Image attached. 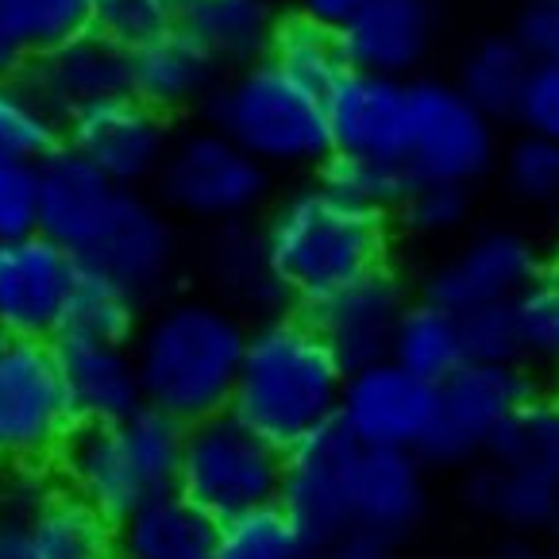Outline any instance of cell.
<instances>
[{"label":"cell","instance_id":"obj_39","mask_svg":"<svg viewBox=\"0 0 559 559\" xmlns=\"http://www.w3.org/2000/svg\"><path fill=\"white\" fill-rule=\"evenodd\" d=\"M402 224L420 239H448L471 221V186L455 181H417L397 209Z\"/></svg>","mask_w":559,"mask_h":559},{"label":"cell","instance_id":"obj_48","mask_svg":"<svg viewBox=\"0 0 559 559\" xmlns=\"http://www.w3.org/2000/svg\"><path fill=\"white\" fill-rule=\"evenodd\" d=\"M0 559H39L27 540L24 521L4 518V513H0Z\"/></svg>","mask_w":559,"mask_h":559},{"label":"cell","instance_id":"obj_34","mask_svg":"<svg viewBox=\"0 0 559 559\" xmlns=\"http://www.w3.org/2000/svg\"><path fill=\"white\" fill-rule=\"evenodd\" d=\"M266 58H274L289 78H297V82L309 85V90H317V93L332 90V85L347 74V58H344V47H340V32L301 16V12L289 20H278Z\"/></svg>","mask_w":559,"mask_h":559},{"label":"cell","instance_id":"obj_13","mask_svg":"<svg viewBox=\"0 0 559 559\" xmlns=\"http://www.w3.org/2000/svg\"><path fill=\"white\" fill-rule=\"evenodd\" d=\"M437 417V386L394 359L347 370L336 420L362 448L420 452Z\"/></svg>","mask_w":559,"mask_h":559},{"label":"cell","instance_id":"obj_25","mask_svg":"<svg viewBox=\"0 0 559 559\" xmlns=\"http://www.w3.org/2000/svg\"><path fill=\"white\" fill-rule=\"evenodd\" d=\"M221 62L178 27L151 35L132 47V97L158 108L163 116L205 108L221 85Z\"/></svg>","mask_w":559,"mask_h":559},{"label":"cell","instance_id":"obj_46","mask_svg":"<svg viewBox=\"0 0 559 559\" xmlns=\"http://www.w3.org/2000/svg\"><path fill=\"white\" fill-rule=\"evenodd\" d=\"M313 559H397V544L386 540L379 533H367V528H347L336 540L321 544L313 551Z\"/></svg>","mask_w":559,"mask_h":559},{"label":"cell","instance_id":"obj_22","mask_svg":"<svg viewBox=\"0 0 559 559\" xmlns=\"http://www.w3.org/2000/svg\"><path fill=\"white\" fill-rule=\"evenodd\" d=\"M55 352L78 428L116 425V420L132 417L135 409L147 405L143 402V382L132 344L58 336Z\"/></svg>","mask_w":559,"mask_h":559},{"label":"cell","instance_id":"obj_6","mask_svg":"<svg viewBox=\"0 0 559 559\" xmlns=\"http://www.w3.org/2000/svg\"><path fill=\"white\" fill-rule=\"evenodd\" d=\"M282 448L228 409L186 425L174 490L224 525L239 513L274 506L282 493Z\"/></svg>","mask_w":559,"mask_h":559},{"label":"cell","instance_id":"obj_16","mask_svg":"<svg viewBox=\"0 0 559 559\" xmlns=\"http://www.w3.org/2000/svg\"><path fill=\"white\" fill-rule=\"evenodd\" d=\"M82 263L43 231L0 243V332L55 340Z\"/></svg>","mask_w":559,"mask_h":559},{"label":"cell","instance_id":"obj_37","mask_svg":"<svg viewBox=\"0 0 559 559\" xmlns=\"http://www.w3.org/2000/svg\"><path fill=\"white\" fill-rule=\"evenodd\" d=\"M313 544L278 502L224 521L216 559H313Z\"/></svg>","mask_w":559,"mask_h":559},{"label":"cell","instance_id":"obj_17","mask_svg":"<svg viewBox=\"0 0 559 559\" xmlns=\"http://www.w3.org/2000/svg\"><path fill=\"white\" fill-rule=\"evenodd\" d=\"M409 301L413 297L405 282L390 266H382V271L362 274L336 294L313 301L301 313L317 324V332L336 352V359L347 370H355L367 362L390 359V344H394V332Z\"/></svg>","mask_w":559,"mask_h":559},{"label":"cell","instance_id":"obj_10","mask_svg":"<svg viewBox=\"0 0 559 559\" xmlns=\"http://www.w3.org/2000/svg\"><path fill=\"white\" fill-rule=\"evenodd\" d=\"M413 140L409 170L417 181L475 186L498 155L493 120L452 82H409Z\"/></svg>","mask_w":559,"mask_h":559},{"label":"cell","instance_id":"obj_42","mask_svg":"<svg viewBox=\"0 0 559 559\" xmlns=\"http://www.w3.org/2000/svg\"><path fill=\"white\" fill-rule=\"evenodd\" d=\"M463 347L471 362H521L510 305H490L463 317Z\"/></svg>","mask_w":559,"mask_h":559},{"label":"cell","instance_id":"obj_14","mask_svg":"<svg viewBox=\"0 0 559 559\" xmlns=\"http://www.w3.org/2000/svg\"><path fill=\"white\" fill-rule=\"evenodd\" d=\"M540 266V251L525 231L486 228L467 236L452 255L428 271L420 297L455 317H467L490 305H510Z\"/></svg>","mask_w":559,"mask_h":559},{"label":"cell","instance_id":"obj_43","mask_svg":"<svg viewBox=\"0 0 559 559\" xmlns=\"http://www.w3.org/2000/svg\"><path fill=\"white\" fill-rule=\"evenodd\" d=\"M39 231V166H0V243Z\"/></svg>","mask_w":559,"mask_h":559},{"label":"cell","instance_id":"obj_18","mask_svg":"<svg viewBox=\"0 0 559 559\" xmlns=\"http://www.w3.org/2000/svg\"><path fill=\"white\" fill-rule=\"evenodd\" d=\"M82 266L116 278L140 301L163 294L178 266V231L163 201H151L143 190H123L105 236L97 239Z\"/></svg>","mask_w":559,"mask_h":559},{"label":"cell","instance_id":"obj_5","mask_svg":"<svg viewBox=\"0 0 559 559\" xmlns=\"http://www.w3.org/2000/svg\"><path fill=\"white\" fill-rule=\"evenodd\" d=\"M209 128L224 132L266 170L324 166L332 155L324 93L289 78L274 58L236 67L205 105Z\"/></svg>","mask_w":559,"mask_h":559},{"label":"cell","instance_id":"obj_21","mask_svg":"<svg viewBox=\"0 0 559 559\" xmlns=\"http://www.w3.org/2000/svg\"><path fill=\"white\" fill-rule=\"evenodd\" d=\"M437 43V4L432 0H367L344 27L347 70L409 78Z\"/></svg>","mask_w":559,"mask_h":559},{"label":"cell","instance_id":"obj_31","mask_svg":"<svg viewBox=\"0 0 559 559\" xmlns=\"http://www.w3.org/2000/svg\"><path fill=\"white\" fill-rule=\"evenodd\" d=\"M143 321V301L128 286L108 274L82 266L74 289H70L67 317L58 336L74 340H108V344H132ZM55 336V340H58Z\"/></svg>","mask_w":559,"mask_h":559},{"label":"cell","instance_id":"obj_41","mask_svg":"<svg viewBox=\"0 0 559 559\" xmlns=\"http://www.w3.org/2000/svg\"><path fill=\"white\" fill-rule=\"evenodd\" d=\"M93 27L123 47H140L174 27L170 0H93Z\"/></svg>","mask_w":559,"mask_h":559},{"label":"cell","instance_id":"obj_20","mask_svg":"<svg viewBox=\"0 0 559 559\" xmlns=\"http://www.w3.org/2000/svg\"><path fill=\"white\" fill-rule=\"evenodd\" d=\"M123 190L128 186L108 181L82 155L58 147L47 163H39V231L85 263L105 236Z\"/></svg>","mask_w":559,"mask_h":559},{"label":"cell","instance_id":"obj_1","mask_svg":"<svg viewBox=\"0 0 559 559\" xmlns=\"http://www.w3.org/2000/svg\"><path fill=\"white\" fill-rule=\"evenodd\" d=\"M247 321L221 297H170L132 340L143 402L178 425L228 409L247 347Z\"/></svg>","mask_w":559,"mask_h":559},{"label":"cell","instance_id":"obj_7","mask_svg":"<svg viewBox=\"0 0 559 559\" xmlns=\"http://www.w3.org/2000/svg\"><path fill=\"white\" fill-rule=\"evenodd\" d=\"M74 432L55 340L0 332V471L55 467Z\"/></svg>","mask_w":559,"mask_h":559},{"label":"cell","instance_id":"obj_23","mask_svg":"<svg viewBox=\"0 0 559 559\" xmlns=\"http://www.w3.org/2000/svg\"><path fill=\"white\" fill-rule=\"evenodd\" d=\"M428 463L420 452L362 448L352 475V525L402 544L425 521Z\"/></svg>","mask_w":559,"mask_h":559},{"label":"cell","instance_id":"obj_2","mask_svg":"<svg viewBox=\"0 0 559 559\" xmlns=\"http://www.w3.org/2000/svg\"><path fill=\"white\" fill-rule=\"evenodd\" d=\"M347 367L301 309L266 313L251 324L228 413L259 437L294 448L340 413Z\"/></svg>","mask_w":559,"mask_h":559},{"label":"cell","instance_id":"obj_36","mask_svg":"<svg viewBox=\"0 0 559 559\" xmlns=\"http://www.w3.org/2000/svg\"><path fill=\"white\" fill-rule=\"evenodd\" d=\"M521 362L533 374H559V263H544L510 301Z\"/></svg>","mask_w":559,"mask_h":559},{"label":"cell","instance_id":"obj_11","mask_svg":"<svg viewBox=\"0 0 559 559\" xmlns=\"http://www.w3.org/2000/svg\"><path fill=\"white\" fill-rule=\"evenodd\" d=\"M359 452V440L340 420H332L282 455L278 506L313 548L352 528V475Z\"/></svg>","mask_w":559,"mask_h":559},{"label":"cell","instance_id":"obj_26","mask_svg":"<svg viewBox=\"0 0 559 559\" xmlns=\"http://www.w3.org/2000/svg\"><path fill=\"white\" fill-rule=\"evenodd\" d=\"M174 27L198 39L221 67H247L271 50L278 27L271 0H170Z\"/></svg>","mask_w":559,"mask_h":559},{"label":"cell","instance_id":"obj_15","mask_svg":"<svg viewBox=\"0 0 559 559\" xmlns=\"http://www.w3.org/2000/svg\"><path fill=\"white\" fill-rule=\"evenodd\" d=\"M324 116L332 155L409 166L413 97L405 78L347 70L332 90H324Z\"/></svg>","mask_w":559,"mask_h":559},{"label":"cell","instance_id":"obj_38","mask_svg":"<svg viewBox=\"0 0 559 559\" xmlns=\"http://www.w3.org/2000/svg\"><path fill=\"white\" fill-rule=\"evenodd\" d=\"M321 181L340 198L390 216L413 190V170L405 163H382V158L329 155V163L321 166Z\"/></svg>","mask_w":559,"mask_h":559},{"label":"cell","instance_id":"obj_35","mask_svg":"<svg viewBox=\"0 0 559 559\" xmlns=\"http://www.w3.org/2000/svg\"><path fill=\"white\" fill-rule=\"evenodd\" d=\"M62 147V120L27 93L20 78H0V166H39Z\"/></svg>","mask_w":559,"mask_h":559},{"label":"cell","instance_id":"obj_33","mask_svg":"<svg viewBox=\"0 0 559 559\" xmlns=\"http://www.w3.org/2000/svg\"><path fill=\"white\" fill-rule=\"evenodd\" d=\"M528 70H533L528 50L513 35L510 39L498 35V39H483L463 55L455 85L467 93L471 105H478L490 120H498V116H513L521 90L528 82Z\"/></svg>","mask_w":559,"mask_h":559},{"label":"cell","instance_id":"obj_47","mask_svg":"<svg viewBox=\"0 0 559 559\" xmlns=\"http://www.w3.org/2000/svg\"><path fill=\"white\" fill-rule=\"evenodd\" d=\"M362 4H367V0H301V16H309V20H317V24L340 32V27H344L347 20L362 9Z\"/></svg>","mask_w":559,"mask_h":559},{"label":"cell","instance_id":"obj_30","mask_svg":"<svg viewBox=\"0 0 559 559\" xmlns=\"http://www.w3.org/2000/svg\"><path fill=\"white\" fill-rule=\"evenodd\" d=\"M390 359L405 367L409 374L425 382H444L452 370L467 362V347H463V317L440 309L437 301L417 297L405 309L402 324L390 344Z\"/></svg>","mask_w":559,"mask_h":559},{"label":"cell","instance_id":"obj_19","mask_svg":"<svg viewBox=\"0 0 559 559\" xmlns=\"http://www.w3.org/2000/svg\"><path fill=\"white\" fill-rule=\"evenodd\" d=\"M20 82L47 112H55L67 123L70 116L97 105V100L132 93V47L90 27V32L55 47L50 55L35 58L20 74Z\"/></svg>","mask_w":559,"mask_h":559},{"label":"cell","instance_id":"obj_24","mask_svg":"<svg viewBox=\"0 0 559 559\" xmlns=\"http://www.w3.org/2000/svg\"><path fill=\"white\" fill-rule=\"evenodd\" d=\"M463 493L478 518L506 528L510 536L544 540L559 533V467L478 460L467 471Z\"/></svg>","mask_w":559,"mask_h":559},{"label":"cell","instance_id":"obj_8","mask_svg":"<svg viewBox=\"0 0 559 559\" xmlns=\"http://www.w3.org/2000/svg\"><path fill=\"white\" fill-rule=\"evenodd\" d=\"M155 190L170 213L224 228L259 213L271 193V170L216 128H193L174 135Z\"/></svg>","mask_w":559,"mask_h":559},{"label":"cell","instance_id":"obj_28","mask_svg":"<svg viewBox=\"0 0 559 559\" xmlns=\"http://www.w3.org/2000/svg\"><path fill=\"white\" fill-rule=\"evenodd\" d=\"M216 525L178 490L120 521V559H216Z\"/></svg>","mask_w":559,"mask_h":559},{"label":"cell","instance_id":"obj_45","mask_svg":"<svg viewBox=\"0 0 559 559\" xmlns=\"http://www.w3.org/2000/svg\"><path fill=\"white\" fill-rule=\"evenodd\" d=\"M513 39L533 62H559V0H528Z\"/></svg>","mask_w":559,"mask_h":559},{"label":"cell","instance_id":"obj_27","mask_svg":"<svg viewBox=\"0 0 559 559\" xmlns=\"http://www.w3.org/2000/svg\"><path fill=\"white\" fill-rule=\"evenodd\" d=\"M24 528L39 559H120V525L78 498L62 478L35 502Z\"/></svg>","mask_w":559,"mask_h":559},{"label":"cell","instance_id":"obj_32","mask_svg":"<svg viewBox=\"0 0 559 559\" xmlns=\"http://www.w3.org/2000/svg\"><path fill=\"white\" fill-rule=\"evenodd\" d=\"M209 274H213L216 289L228 297V305H243V309H282L278 282L271 274L263 251V236L247 231L243 224H224L209 243Z\"/></svg>","mask_w":559,"mask_h":559},{"label":"cell","instance_id":"obj_12","mask_svg":"<svg viewBox=\"0 0 559 559\" xmlns=\"http://www.w3.org/2000/svg\"><path fill=\"white\" fill-rule=\"evenodd\" d=\"M170 116L143 105L132 93L97 100V105L74 112L62 123V147L82 155L90 166H97L108 181L143 190L158 178L163 158L174 143Z\"/></svg>","mask_w":559,"mask_h":559},{"label":"cell","instance_id":"obj_49","mask_svg":"<svg viewBox=\"0 0 559 559\" xmlns=\"http://www.w3.org/2000/svg\"><path fill=\"white\" fill-rule=\"evenodd\" d=\"M490 559H559V551L544 548L533 536H510V540L490 551Z\"/></svg>","mask_w":559,"mask_h":559},{"label":"cell","instance_id":"obj_4","mask_svg":"<svg viewBox=\"0 0 559 559\" xmlns=\"http://www.w3.org/2000/svg\"><path fill=\"white\" fill-rule=\"evenodd\" d=\"M186 425L166 413L135 409L116 425H85L58 455V478L116 525L178 486Z\"/></svg>","mask_w":559,"mask_h":559},{"label":"cell","instance_id":"obj_40","mask_svg":"<svg viewBox=\"0 0 559 559\" xmlns=\"http://www.w3.org/2000/svg\"><path fill=\"white\" fill-rule=\"evenodd\" d=\"M502 178H506V190L521 205H533V209L559 205V143L525 132L506 151Z\"/></svg>","mask_w":559,"mask_h":559},{"label":"cell","instance_id":"obj_44","mask_svg":"<svg viewBox=\"0 0 559 559\" xmlns=\"http://www.w3.org/2000/svg\"><path fill=\"white\" fill-rule=\"evenodd\" d=\"M513 120L528 135L559 143V62H533L521 100L513 108Z\"/></svg>","mask_w":559,"mask_h":559},{"label":"cell","instance_id":"obj_9","mask_svg":"<svg viewBox=\"0 0 559 559\" xmlns=\"http://www.w3.org/2000/svg\"><path fill=\"white\" fill-rule=\"evenodd\" d=\"M536 374L525 362H463L444 382H437V417L420 448L428 467L471 471L506 420L536 394Z\"/></svg>","mask_w":559,"mask_h":559},{"label":"cell","instance_id":"obj_29","mask_svg":"<svg viewBox=\"0 0 559 559\" xmlns=\"http://www.w3.org/2000/svg\"><path fill=\"white\" fill-rule=\"evenodd\" d=\"M93 27V0H0V78H20Z\"/></svg>","mask_w":559,"mask_h":559},{"label":"cell","instance_id":"obj_3","mask_svg":"<svg viewBox=\"0 0 559 559\" xmlns=\"http://www.w3.org/2000/svg\"><path fill=\"white\" fill-rule=\"evenodd\" d=\"M259 236L282 301L294 309L390 266V216L340 198L321 178L289 190Z\"/></svg>","mask_w":559,"mask_h":559}]
</instances>
